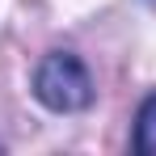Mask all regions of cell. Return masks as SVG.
I'll list each match as a JSON object with an SVG mask.
<instances>
[{
  "mask_svg": "<svg viewBox=\"0 0 156 156\" xmlns=\"http://www.w3.org/2000/svg\"><path fill=\"white\" fill-rule=\"evenodd\" d=\"M34 97L55 114H72V110H84L93 101V80H89V72L76 55L55 51L34 72Z\"/></svg>",
  "mask_w": 156,
  "mask_h": 156,
  "instance_id": "6da1fadb",
  "label": "cell"
},
{
  "mask_svg": "<svg viewBox=\"0 0 156 156\" xmlns=\"http://www.w3.org/2000/svg\"><path fill=\"white\" fill-rule=\"evenodd\" d=\"M135 152L156 156V93L139 105V114H135Z\"/></svg>",
  "mask_w": 156,
  "mask_h": 156,
  "instance_id": "7a4b0ae2",
  "label": "cell"
}]
</instances>
